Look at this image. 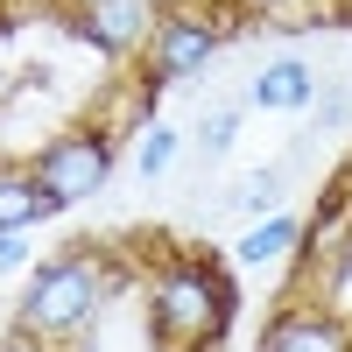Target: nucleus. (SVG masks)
Instances as JSON below:
<instances>
[{
	"label": "nucleus",
	"instance_id": "12",
	"mask_svg": "<svg viewBox=\"0 0 352 352\" xmlns=\"http://www.w3.org/2000/svg\"><path fill=\"white\" fill-rule=\"evenodd\" d=\"M232 141H240V106H204L197 113V134H190V148H197V162H219V155H232Z\"/></svg>",
	"mask_w": 352,
	"mask_h": 352
},
{
	"label": "nucleus",
	"instance_id": "14",
	"mask_svg": "<svg viewBox=\"0 0 352 352\" xmlns=\"http://www.w3.org/2000/svg\"><path fill=\"white\" fill-rule=\"evenodd\" d=\"M352 120V85L345 78H324V85H317V99H310V127L317 134H338Z\"/></svg>",
	"mask_w": 352,
	"mask_h": 352
},
{
	"label": "nucleus",
	"instance_id": "2",
	"mask_svg": "<svg viewBox=\"0 0 352 352\" xmlns=\"http://www.w3.org/2000/svg\"><path fill=\"white\" fill-rule=\"evenodd\" d=\"M240 289L212 254H162L148 268V331L162 352H219Z\"/></svg>",
	"mask_w": 352,
	"mask_h": 352
},
{
	"label": "nucleus",
	"instance_id": "7",
	"mask_svg": "<svg viewBox=\"0 0 352 352\" xmlns=\"http://www.w3.org/2000/svg\"><path fill=\"white\" fill-rule=\"evenodd\" d=\"M317 64L310 56H268L254 78H247V106H261V113H310V99H317Z\"/></svg>",
	"mask_w": 352,
	"mask_h": 352
},
{
	"label": "nucleus",
	"instance_id": "15",
	"mask_svg": "<svg viewBox=\"0 0 352 352\" xmlns=\"http://www.w3.org/2000/svg\"><path fill=\"white\" fill-rule=\"evenodd\" d=\"M28 268V232H0V275H21Z\"/></svg>",
	"mask_w": 352,
	"mask_h": 352
},
{
	"label": "nucleus",
	"instance_id": "18",
	"mask_svg": "<svg viewBox=\"0 0 352 352\" xmlns=\"http://www.w3.org/2000/svg\"><path fill=\"white\" fill-rule=\"evenodd\" d=\"M155 8H176V0H155Z\"/></svg>",
	"mask_w": 352,
	"mask_h": 352
},
{
	"label": "nucleus",
	"instance_id": "6",
	"mask_svg": "<svg viewBox=\"0 0 352 352\" xmlns=\"http://www.w3.org/2000/svg\"><path fill=\"white\" fill-rule=\"evenodd\" d=\"M254 352H352V324L324 303V296H296L268 317Z\"/></svg>",
	"mask_w": 352,
	"mask_h": 352
},
{
	"label": "nucleus",
	"instance_id": "10",
	"mask_svg": "<svg viewBox=\"0 0 352 352\" xmlns=\"http://www.w3.org/2000/svg\"><path fill=\"white\" fill-rule=\"evenodd\" d=\"M282 197H289V162H268V169H247L240 184L226 190V212H240V219L254 226V219L282 212Z\"/></svg>",
	"mask_w": 352,
	"mask_h": 352
},
{
	"label": "nucleus",
	"instance_id": "17",
	"mask_svg": "<svg viewBox=\"0 0 352 352\" xmlns=\"http://www.w3.org/2000/svg\"><path fill=\"white\" fill-rule=\"evenodd\" d=\"M331 21H338V28H352V0H331Z\"/></svg>",
	"mask_w": 352,
	"mask_h": 352
},
{
	"label": "nucleus",
	"instance_id": "9",
	"mask_svg": "<svg viewBox=\"0 0 352 352\" xmlns=\"http://www.w3.org/2000/svg\"><path fill=\"white\" fill-rule=\"evenodd\" d=\"M43 219H56V204L43 197L36 169L28 162H0V232H28Z\"/></svg>",
	"mask_w": 352,
	"mask_h": 352
},
{
	"label": "nucleus",
	"instance_id": "1",
	"mask_svg": "<svg viewBox=\"0 0 352 352\" xmlns=\"http://www.w3.org/2000/svg\"><path fill=\"white\" fill-rule=\"evenodd\" d=\"M113 289H120V268H113L106 247H64V254H50V261L28 268V289L14 303V331L71 352V345L92 338Z\"/></svg>",
	"mask_w": 352,
	"mask_h": 352
},
{
	"label": "nucleus",
	"instance_id": "13",
	"mask_svg": "<svg viewBox=\"0 0 352 352\" xmlns=\"http://www.w3.org/2000/svg\"><path fill=\"white\" fill-rule=\"evenodd\" d=\"M232 14H247V21H331V0H226Z\"/></svg>",
	"mask_w": 352,
	"mask_h": 352
},
{
	"label": "nucleus",
	"instance_id": "16",
	"mask_svg": "<svg viewBox=\"0 0 352 352\" xmlns=\"http://www.w3.org/2000/svg\"><path fill=\"white\" fill-rule=\"evenodd\" d=\"M0 352H56V345H43V338H28V331H8V338H0Z\"/></svg>",
	"mask_w": 352,
	"mask_h": 352
},
{
	"label": "nucleus",
	"instance_id": "3",
	"mask_svg": "<svg viewBox=\"0 0 352 352\" xmlns=\"http://www.w3.org/2000/svg\"><path fill=\"white\" fill-rule=\"evenodd\" d=\"M232 43V8L226 0H176V8L155 14L148 28V50L134 56L141 64V85H190L219 64V50Z\"/></svg>",
	"mask_w": 352,
	"mask_h": 352
},
{
	"label": "nucleus",
	"instance_id": "4",
	"mask_svg": "<svg viewBox=\"0 0 352 352\" xmlns=\"http://www.w3.org/2000/svg\"><path fill=\"white\" fill-rule=\"evenodd\" d=\"M113 127H99V120H78V127H64V134H50L36 155H28V169H36V184H43V197L56 204V212H78V204H92L106 184H113Z\"/></svg>",
	"mask_w": 352,
	"mask_h": 352
},
{
	"label": "nucleus",
	"instance_id": "11",
	"mask_svg": "<svg viewBox=\"0 0 352 352\" xmlns=\"http://www.w3.org/2000/svg\"><path fill=\"white\" fill-rule=\"evenodd\" d=\"M176 155H184V134H176L169 120H148V127L134 134V169L148 176V184H162V176L176 169Z\"/></svg>",
	"mask_w": 352,
	"mask_h": 352
},
{
	"label": "nucleus",
	"instance_id": "8",
	"mask_svg": "<svg viewBox=\"0 0 352 352\" xmlns=\"http://www.w3.org/2000/svg\"><path fill=\"white\" fill-rule=\"evenodd\" d=\"M303 226H310V219H296V212L282 204V212L254 219V226L240 232L232 261H240V268H275V261H296V254H303Z\"/></svg>",
	"mask_w": 352,
	"mask_h": 352
},
{
	"label": "nucleus",
	"instance_id": "5",
	"mask_svg": "<svg viewBox=\"0 0 352 352\" xmlns=\"http://www.w3.org/2000/svg\"><path fill=\"white\" fill-rule=\"evenodd\" d=\"M155 14H162L155 0H71V28H78L99 56H113V64H127V56L148 50Z\"/></svg>",
	"mask_w": 352,
	"mask_h": 352
}]
</instances>
